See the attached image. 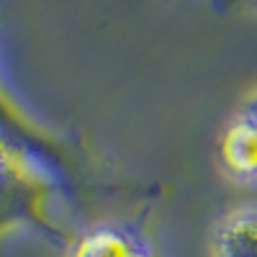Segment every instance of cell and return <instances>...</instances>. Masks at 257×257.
I'll return each mask as SVG.
<instances>
[{"mask_svg": "<svg viewBox=\"0 0 257 257\" xmlns=\"http://www.w3.org/2000/svg\"><path fill=\"white\" fill-rule=\"evenodd\" d=\"M0 167H3V231H11L13 226H29L67 249L72 237L64 234L52 216V198L57 196V188L29 173L11 157H0Z\"/></svg>", "mask_w": 257, "mask_h": 257, "instance_id": "cell-1", "label": "cell"}, {"mask_svg": "<svg viewBox=\"0 0 257 257\" xmlns=\"http://www.w3.org/2000/svg\"><path fill=\"white\" fill-rule=\"evenodd\" d=\"M64 257H160L142 226L128 221H100L82 229Z\"/></svg>", "mask_w": 257, "mask_h": 257, "instance_id": "cell-2", "label": "cell"}, {"mask_svg": "<svg viewBox=\"0 0 257 257\" xmlns=\"http://www.w3.org/2000/svg\"><path fill=\"white\" fill-rule=\"evenodd\" d=\"M219 155L229 175L257 180V93H252L226 123Z\"/></svg>", "mask_w": 257, "mask_h": 257, "instance_id": "cell-3", "label": "cell"}, {"mask_svg": "<svg viewBox=\"0 0 257 257\" xmlns=\"http://www.w3.org/2000/svg\"><path fill=\"white\" fill-rule=\"evenodd\" d=\"M211 257H257V206L234 208L216 221Z\"/></svg>", "mask_w": 257, "mask_h": 257, "instance_id": "cell-4", "label": "cell"}, {"mask_svg": "<svg viewBox=\"0 0 257 257\" xmlns=\"http://www.w3.org/2000/svg\"><path fill=\"white\" fill-rule=\"evenodd\" d=\"M219 13H257V0H211Z\"/></svg>", "mask_w": 257, "mask_h": 257, "instance_id": "cell-5", "label": "cell"}]
</instances>
